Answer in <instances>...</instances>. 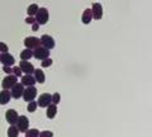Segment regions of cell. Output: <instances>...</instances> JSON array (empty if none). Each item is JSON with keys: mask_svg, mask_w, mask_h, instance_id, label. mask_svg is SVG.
Instances as JSON below:
<instances>
[{"mask_svg": "<svg viewBox=\"0 0 152 137\" xmlns=\"http://www.w3.org/2000/svg\"><path fill=\"white\" fill-rule=\"evenodd\" d=\"M19 67L22 70V72H25V74H32L34 71V66L32 65L31 62H28V60H22L19 63Z\"/></svg>", "mask_w": 152, "mask_h": 137, "instance_id": "obj_13", "label": "cell"}, {"mask_svg": "<svg viewBox=\"0 0 152 137\" xmlns=\"http://www.w3.org/2000/svg\"><path fill=\"white\" fill-rule=\"evenodd\" d=\"M34 79H36V83L43 84L46 81V76H45V72L42 71L41 69H34Z\"/></svg>", "mask_w": 152, "mask_h": 137, "instance_id": "obj_17", "label": "cell"}, {"mask_svg": "<svg viewBox=\"0 0 152 137\" xmlns=\"http://www.w3.org/2000/svg\"><path fill=\"white\" fill-rule=\"evenodd\" d=\"M37 10H38V5L37 4H31L28 7V9H27V13H28V15H36V13H37Z\"/></svg>", "mask_w": 152, "mask_h": 137, "instance_id": "obj_21", "label": "cell"}, {"mask_svg": "<svg viewBox=\"0 0 152 137\" xmlns=\"http://www.w3.org/2000/svg\"><path fill=\"white\" fill-rule=\"evenodd\" d=\"M22 79V81L20 83L23 84L24 86H29V85H34L36 84V79H34V76H32V74H25Z\"/></svg>", "mask_w": 152, "mask_h": 137, "instance_id": "obj_15", "label": "cell"}, {"mask_svg": "<svg viewBox=\"0 0 152 137\" xmlns=\"http://www.w3.org/2000/svg\"><path fill=\"white\" fill-rule=\"evenodd\" d=\"M13 74L15 75V76H18V78L22 76V70H20L19 66H15V67H13Z\"/></svg>", "mask_w": 152, "mask_h": 137, "instance_id": "obj_26", "label": "cell"}, {"mask_svg": "<svg viewBox=\"0 0 152 137\" xmlns=\"http://www.w3.org/2000/svg\"><path fill=\"white\" fill-rule=\"evenodd\" d=\"M18 81V76H15L14 74H8V76H5L3 79V89H10L14 84Z\"/></svg>", "mask_w": 152, "mask_h": 137, "instance_id": "obj_4", "label": "cell"}, {"mask_svg": "<svg viewBox=\"0 0 152 137\" xmlns=\"http://www.w3.org/2000/svg\"><path fill=\"white\" fill-rule=\"evenodd\" d=\"M23 99L25 102H31V100H34V98L37 97V89L34 88V85H29L27 86V89L23 90Z\"/></svg>", "mask_w": 152, "mask_h": 137, "instance_id": "obj_2", "label": "cell"}, {"mask_svg": "<svg viewBox=\"0 0 152 137\" xmlns=\"http://www.w3.org/2000/svg\"><path fill=\"white\" fill-rule=\"evenodd\" d=\"M34 22H36V18H33V15H28V18L25 19V23H28V24H32Z\"/></svg>", "mask_w": 152, "mask_h": 137, "instance_id": "obj_30", "label": "cell"}, {"mask_svg": "<svg viewBox=\"0 0 152 137\" xmlns=\"http://www.w3.org/2000/svg\"><path fill=\"white\" fill-rule=\"evenodd\" d=\"M52 62H53V61H52V59H43L42 60V67H48V66H51L52 65Z\"/></svg>", "mask_w": 152, "mask_h": 137, "instance_id": "obj_24", "label": "cell"}, {"mask_svg": "<svg viewBox=\"0 0 152 137\" xmlns=\"http://www.w3.org/2000/svg\"><path fill=\"white\" fill-rule=\"evenodd\" d=\"M39 136L41 137H52L53 133L49 132V131H45V132H39Z\"/></svg>", "mask_w": 152, "mask_h": 137, "instance_id": "obj_28", "label": "cell"}, {"mask_svg": "<svg viewBox=\"0 0 152 137\" xmlns=\"http://www.w3.org/2000/svg\"><path fill=\"white\" fill-rule=\"evenodd\" d=\"M38 28H39V24H38L37 22H34V23H32V29H33L34 32L38 31Z\"/></svg>", "mask_w": 152, "mask_h": 137, "instance_id": "obj_31", "label": "cell"}, {"mask_svg": "<svg viewBox=\"0 0 152 137\" xmlns=\"http://www.w3.org/2000/svg\"><path fill=\"white\" fill-rule=\"evenodd\" d=\"M25 136L27 137H38L39 136V131L33 128V130H27L25 131Z\"/></svg>", "mask_w": 152, "mask_h": 137, "instance_id": "obj_22", "label": "cell"}, {"mask_svg": "<svg viewBox=\"0 0 152 137\" xmlns=\"http://www.w3.org/2000/svg\"><path fill=\"white\" fill-rule=\"evenodd\" d=\"M56 113H57V106L51 102V103L47 106V113H46V114H47V118H49V119L55 118Z\"/></svg>", "mask_w": 152, "mask_h": 137, "instance_id": "obj_16", "label": "cell"}, {"mask_svg": "<svg viewBox=\"0 0 152 137\" xmlns=\"http://www.w3.org/2000/svg\"><path fill=\"white\" fill-rule=\"evenodd\" d=\"M19 135V130L17 128L15 124H10V127L8 128V136L9 137H17Z\"/></svg>", "mask_w": 152, "mask_h": 137, "instance_id": "obj_20", "label": "cell"}, {"mask_svg": "<svg viewBox=\"0 0 152 137\" xmlns=\"http://www.w3.org/2000/svg\"><path fill=\"white\" fill-rule=\"evenodd\" d=\"M10 98H11V94L8 89H4L3 92H0V104H1V106L9 103Z\"/></svg>", "mask_w": 152, "mask_h": 137, "instance_id": "obj_14", "label": "cell"}, {"mask_svg": "<svg viewBox=\"0 0 152 137\" xmlns=\"http://www.w3.org/2000/svg\"><path fill=\"white\" fill-rule=\"evenodd\" d=\"M3 70H4L7 74H13V67H10V66H8V65H4Z\"/></svg>", "mask_w": 152, "mask_h": 137, "instance_id": "obj_29", "label": "cell"}, {"mask_svg": "<svg viewBox=\"0 0 152 137\" xmlns=\"http://www.w3.org/2000/svg\"><path fill=\"white\" fill-rule=\"evenodd\" d=\"M36 22L38 23V24H41V25H43V24H46V23L48 22V10L46 9V8H38V10H37V13H36Z\"/></svg>", "mask_w": 152, "mask_h": 137, "instance_id": "obj_1", "label": "cell"}, {"mask_svg": "<svg viewBox=\"0 0 152 137\" xmlns=\"http://www.w3.org/2000/svg\"><path fill=\"white\" fill-rule=\"evenodd\" d=\"M33 57H36L37 60H41L42 61L43 59H47V57H49V49H47L46 47H37L34 48L33 51Z\"/></svg>", "mask_w": 152, "mask_h": 137, "instance_id": "obj_5", "label": "cell"}, {"mask_svg": "<svg viewBox=\"0 0 152 137\" xmlns=\"http://www.w3.org/2000/svg\"><path fill=\"white\" fill-rule=\"evenodd\" d=\"M18 113L15 112L14 109H8L7 113H5V119L8 121L9 124H15L17 121H18Z\"/></svg>", "mask_w": 152, "mask_h": 137, "instance_id": "obj_11", "label": "cell"}, {"mask_svg": "<svg viewBox=\"0 0 152 137\" xmlns=\"http://www.w3.org/2000/svg\"><path fill=\"white\" fill-rule=\"evenodd\" d=\"M23 90H24V85L22 83H18L17 81L13 86L10 88V94H11V98L14 99H19L20 97L23 95Z\"/></svg>", "mask_w": 152, "mask_h": 137, "instance_id": "obj_3", "label": "cell"}, {"mask_svg": "<svg viewBox=\"0 0 152 137\" xmlns=\"http://www.w3.org/2000/svg\"><path fill=\"white\" fill-rule=\"evenodd\" d=\"M24 46L27 48H37L41 46V39L38 37H27L24 39Z\"/></svg>", "mask_w": 152, "mask_h": 137, "instance_id": "obj_9", "label": "cell"}, {"mask_svg": "<svg viewBox=\"0 0 152 137\" xmlns=\"http://www.w3.org/2000/svg\"><path fill=\"white\" fill-rule=\"evenodd\" d=\"M52 102V95L51 94H47V93H45V94H41L39 98H38V103L37 106H39L41 108H45L47 107L49 103Z\"/></svg>", "mask_w": 152, "mask_h": 137, "instance_id": "obj_10", "label": "cell"}, {"mask_svg": "<svg viewBox=\"0 0 152 137\" xmlns=\"http://www.w3.org/2000/svg\"><path fill=\"white\" fill-rule=\"evenodd\" d=\"M33 57V51L31 48H25L24 51L20 52V59L22 60H29Z\"/></svg>", "mask_w": 152, "mask_h": 137, "instance_id": "obj_19", "label": "cell"}, {"mask_svg": "<svg viewBox=\"0 0 152 137\" xmlns=\"http://www.w3.org/2000/svg\"><path fill=\"white\" fill-rule=\"evenodd\" d=\"M8 46H7V43H4V42H0V52H8Z\"/></svg>", "mask_w": 152, "mask_h": 137, "instance_id": "obj_27", "label": "cell"}, {"mask_svg": "<svg viewBox=\"0 0 152 137\" xmlns=\"http://www.w3.org/2000/svg\"><path fill=\"white\" fill-rule=\"evenodd\" d=\"M28 107H27V110L29 113H33V112H36V109H37V103L34 100H31V102H28Z\"/></svg>", "mask_w": 152, "mask_h": 137, "instance_id": "obj_23", "label": "cell"}, {"mask_svg": "<svg viewBox=\"0 0 152 137\" xmlns=\"http://www.w3.org/2000/svg\"><path fill=\"white\" fill-rule=\"evenodd\" d=\"M15 126L19 130V132H25L29 127V119L25 117V116H20V117H18V121H17Z\"/></svg>", "mask_w": 152, "mask_h": 137, "instance_id": "obj_6", "label": "cell"}, {"mask_svg": "<svg viewBox=\"0 0 152 137\" xmlns=\"http://www.w3.org/2000/svg\"><path fill=\"white\" fill-rule=\"evenodd\" d=\"M39 39H41V46L46 47L47 49H52L55 47V39L49 34H43Z\"/></svg>", "mask_w": 152, "mask_h": 137, "instance_id": "obj_7", "label": "cell"}, {"mask_svg": "<svg viewBox=\"0 0 152 137\" xmlns=\"http://www.w3.org/2000/svg\"><path fill=\"white\" fill-rule=\"evenodd\" d=\"M60 100H61V97H60V94H58V93H55V94L52 95V103H55V104H58V103H60Z\"/></svg>", "mask_w": 152, "mask_h": 137, "instance_id": "obj_25", "label": "cell"}, {"mask_svg": "<svg viewBox=\"0 0 152 137\" xmlns=\"http://www.w3.org/2000/svg\"><path fill=\"white\" fill-rule=\"evenodd\" d=\"M91 19H93L91 9H86V10L83 13V18H81V20H83L84 24H89V23L91 22Z\"/></svg>", "mask_w": 152, "mask_h": 137, "instance_id": "obj_18", "label": "cell"}, {"mask_svg": "<svg viewBox=\"0 0 152 137\" xmlns=\"http://www.w3.org/2000/svg\"><path fill=\"white\" fill-rule=\"evenodd\" d=\"M91 13H93V18L99 20L103 18V7L100 3H94L91 7Z\"/></svg>", "mask_w": 152, "mask_h": 137, "instance_id": "obj_8", "label": "cell"}, {"mask_svg": "<svg viewBox=\"0 0 152 137\" xmlns=\"http://www.w3.org/2000/svg\"><path fill=\"white\" fill-rule=\"evenodd\" d=\"M0 62L4 63V65H8V66H13L14 62H15V60H14V57L11 56L10 53L3 52V53L0 55Z\"/></svg>", "mask_w": 152, "mask_h": 137, "instance_id": "obj_12", "label": "cell"}]
</instances>
